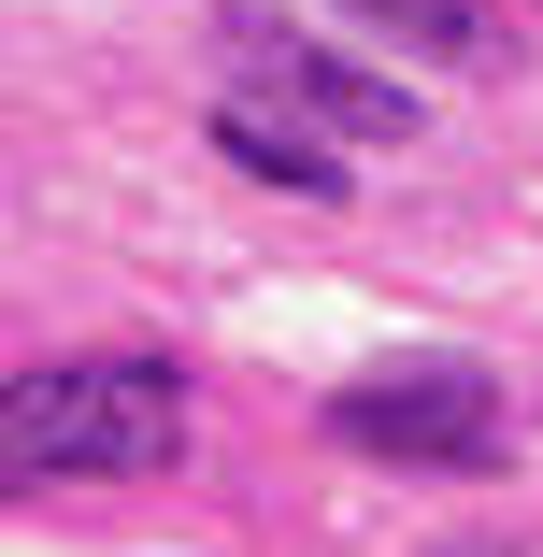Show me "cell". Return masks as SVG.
Masks as SVG:
<instances>
[{
	"mask_svg": "<svg viewBox=\"0 0 543 557\" xmlns=\"http://www.w3.org/2000/svg\"><path fill=\"white\" fill-rule=\"evenodd\" d=\"M186 458V372L144 344L100 358H44L0 386V500L29 486H115V472H172Z\"/></svg>",
	"mask_w": 543,
	"mask_h": 557,
	"instance_id": "6da1fadb",
	"label": "cell"
},
{
	"mask_svg": "<svg viewBox=\"0 0 543 557\" xmlns=\"http://www.w3.org/2000/svg\"><path fill=\"white\" fill-rule=\"evenodd\" d=\"M330 443L358 458H415V472H486L501 458V386L472 358H386L358 386H330Z\"/></svg>",
	"mask_w": 543,
	"mask_h": 557,
	"instance_id": "7a4b0ae2",
	"label": "cell"
},
{
	"mask_svg": "<svg viewBox=\"0 0 543 557\" xmlns=\"http://www.w3.org/2000/svg\"><path fill=\"white\" fill-rule=\"evenodd\" d=\"M230 58H244V100L258 115H286V129H314V144H415V86H386V72H358V58H330V44H300L286 15H230Z\"/></svg>",
	"mask_w": 543,
	"mask_h": 557,
	"instance_id": "3957f363",
	"label": "cell"
},
{
	"mask_svg": "<svg viewBox=\"0 0 543 557\" xmlns=\"http://www.w3.org/2000/svg\"><path fill=\"white\" fill-rule=\"evenodd\" d=\"M214 158H244L258 186H300V200H344V186H358V158H330L314 129H286V115H258L244 86L214 100Z\"/></svg>",
	"mask_w": 543,
	"mask_h": 557,
	"instance_id": "277c9868",
	"label": "cell"
},
{
	"mask_svg": "<svg viewBox=\"0 0 543 557\" xmlns=\"http://www.w3.org/2000/svg\"><path fill=\"white\" fill-rule=\"evenodd\" d=\"M344 15L386 29V44H415V58H444V72H501V58H515L486 0H344Z\"/></svg>",
	"mask_w": 543,
	"mask_h": 557,
	"instance_id": "5b68a950",
	"label": "cell"
}]
</instances>
